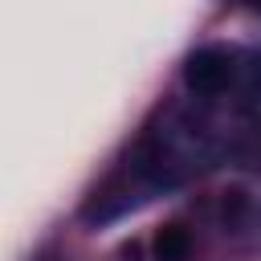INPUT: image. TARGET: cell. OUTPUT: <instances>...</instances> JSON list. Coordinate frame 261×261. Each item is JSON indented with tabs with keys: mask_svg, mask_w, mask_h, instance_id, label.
<instances>
[{
	"mask_svg": "<svg viewBox=\"0 0 261 261\" xmlns=\"http://www.w3.org/2000/svg\"><path fill=\"white\" fill-rule=\"evenodd\" d=\"M245 228H249V241H257V245H261V204L253 208V216L245 220Z\"/></svg>",
	"mask_w": 261,
	"mask_h": 261,
	"instance_id": "277c9868",
	"label": "cell"
},
{
	"mask_svg": "<svg viewBox=\"0 0 261 261\" xmlns=\"http://www.w3.org/2000/svg\"><path fill=\"white\" fill-rule=\"evenodd\" d=\"M151 249H155V261H192V232L184 224H163Z\"/></svg>",
	"mask_w": 261,
	"mask_h": 261,
	"instance_id": "3957f363",
	"label": "cell"
},
{
	"mask_svg": "<svg viewBox=\"0 0 261 261\" xmlns=\"http://www.w3.org/2000/svg\"><path fill=\"white\" fill-rule=\"evenodd\" d=\"M241 4H249L253 12H261V0H241Z\"/></svg>",
	"mask_w": 261,
	"mask_h": 261,
	"instance_id": "5b68a950",
	"label": "cell"
},
{
	"mask_svg": "<svg viewBox=\"0 0 261 261\" xmlns=\"http://www.w3.org/2000/svg\"><path fill=\"white\" fill-rule=\"evenodd\" d=\"M241 73V49L204 45L184 61V86L196 98H228Z\"/></svg>",
	"mask_w": 261,
	"mask_h": 261,
	"instance_id": "6da1fadb",
	"label": "cell"
},
{
	"mask_svg": "<svg viewBox=\"0 0 261 261\" xmlns=\"http://www.w3.org/2000/svg\"><path fill=\"white\" fill-rule=\"evenodd\" d=\"M228 98H237V106L261 126V49L241 53V73H237V86Z\"/></svg>",
	"mask_w": 261,
	"mask_h": 261,
	"instance_id": "7a4b0ae2",
	"label": "cell"
}]
</instances>
